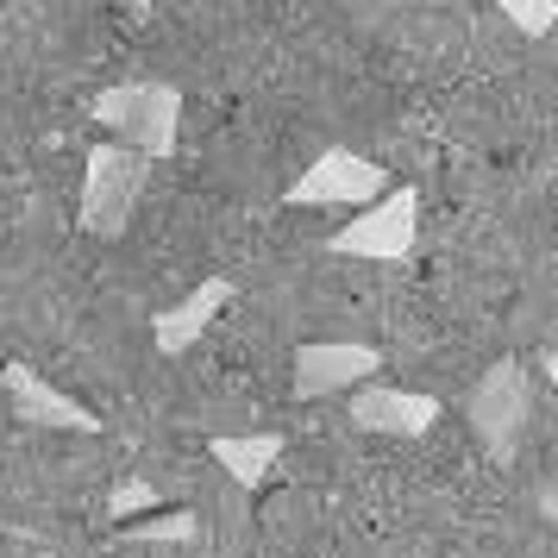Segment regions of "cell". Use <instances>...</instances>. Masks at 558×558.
Instances as JSON below:
<instances>
[{
	"label": "cell",
	"mask_w": 558,
	"mask_h": 558,
	"mask_svg": "<svg viewBox=\"0 0 558 558\" xmlns=\"http://www.w3.org/2000/svg\"><path fill=\"white\" fill-rule=\"evenodd\" d=\"M138 177H145V163H138V151H132V145H120V138H113V145H101V151H95V163H88V202H82V220H88L95 232H120Z\"/></svg>",
	"instance_id": "4"
},
{
	"label": "cell",
	"mask_w": 558,
	"mask_h": 558,
	"mask_svg": "<svg viewBox=\"0 0 558 558\" xmlns=\"http://www.w3.org/2000/svg\"><path fill=\"white\" fill-rule=\"evenodd\" d=\"M371 195H377V202L389 195L383 163H371V157H357V151H339V145H332L314 170L295 177V202H307V207H339V202L364 207Z\"/></svg>",
	"instance_id": "3"
},
{
	"label": "cell",
	"mask_w": 558,
	"mask_h": 558,
	"mask_svg": "<svg viewBox=\"0 0 558 558\" xmlns=\"http://www.w3.org/2000/svg\"><path fill=\"white\" fill-rule=\"evenodd\" d=\"M177 113L182 101L170 88H113V95H101V120L138 157H163L177 145Z\"/></svg>",
	"instance_id": "2"
},
{
	"label": "cell",
	"mask_w": 558,
	"mask_h": 558,
	"mask_svg": "<svg viewBox=\"0 0 558 558\" xmlns=\"http://www.w3.org/2000/svg\"><path fill=\"white\" fill-rule=\"evenodd\" d=\"M7 383H13V408H20V414H38V421H57V427H95V414H82V408H70L57 389L32 383L26 364H13V371H7Z\"/></svg>",
	"instance_id": "9"
},
{
	"label": "cell",
	"mask_w": 558,
	"mask_h": 558,
	"mask_svg": "<svg viewBox=\"0 0 558 558\" xmlns=\"http://www.w3.org/2000/svg\"><path fill=\"white\" fill-rule=\"evenodd\" d=\"M414 220H421V202L408 195V189H389L383 202H371L364 214H352L345 227H339V252L345 257H371V264H396V257H408V245H414Z\"/></svg>",
	"instance_id": "1"
},
{
	"label": "cell",
	"mask_w": 558,
	"mask_h": 558,
	"mask_svg": "<svg viewBox=\"0 0 558 558\" xmlns=\"http://www.w3.org/2000/svg\"><path fill=\"white\" fill-rule=\"evenodd\" d=\"M502 20L521 38H546L558 26V0H502Z\"/></svg>",
	"instance_id": "10"
},
{
	"label": "cell",
	"mask_w": 558,
	"mask_h": 558,
	"mask_svg": "<svg viewBox=\"0 0 558 558\" xmlns=\"http://www.w3.org/2000/svg\"><path fill=\"white\" fill-rule=\"evenodd\" d=\"M207 452H214V464H220L239 489H257V483L270 477V464L282 458V439H270V433H257V439H232V433H220Z\"/></svg>",
	"instance_id": "8"
},
{
	"label": "cell",
	"mask_w": 558,
	"mask_h": 558,
	"mask_svg": "<svg viewBox=\"0 0 558 558\" xmlns=\"http://www.w3.org/2000/svg\"><path fill=\"white\" fill-rule=\"evenodd\" d=\"M377 371H383L377 345L327 339V345H302V357H295V389L302 396H332V389H352L357 377H377Z\"/></svg>",
	"instance_id": "5"
},
{
	"label": "cell",
	"mask_w": 558,
	"mask_h": 558,
	"mask_svg": "<svg viewBox=\"0 0 558 558\" xmlns=\"http://www.w3.org/2000/svg\"><path fill=\"white\" fill-rule=\"evenodd\" d=\"M220 302H227V282H202L195 295L182 307H163V314H151V339H157V352H189L195 345V332L220 314Z\"/></svg>",
	"instance_id": "7"
},
{
	"label": "cell",
	"mask_w": 558,
	"mask_h": 558,
	"mask_svg": "<svg viewBox=\"0 0 558 558\" xmlns=\"http://www.w3.org/2000/svg\"><path fill=\"white\" fill-rule=\"evenodd\" d=\"M546 377H553V383H558V352H546Z\"/></svg>",
	"instance_id": "11"
},
{
	"label": "cell",
	"mask_w": 558,
	"mask_h": 558,
	"mask_svg": "<svg viewBox=\"0 0 558 558\" xmlns=\"http://www.w3.org/2000/svg\"><path fill=\"white\" fill-rule=\"evenodd\" d=\"M352 421L371 433H396V439H414L439 421V396H421V389H357L352 396Z\"/></svg>",
	"instance_id": "6"
}]
</instances>
